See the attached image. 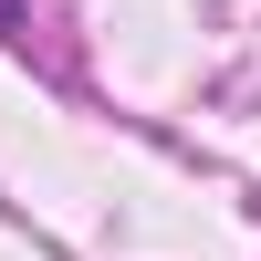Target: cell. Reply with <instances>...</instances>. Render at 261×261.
I'll return each instance as SVG.
<instances>
[{"label":"cell","mask_w":261,"mask_h":261,"mask_svg":"<svg viewBox=\"0 0 261 261\" xmlns=\"http://www.w3.org/2000/svg\"><path fill=\"white\" fill-rule=\"evenodd\" d=\"M11 21H21V0H0V32H11Z\"/></svg>","instance_id":"obj_1"}]
</instances>
